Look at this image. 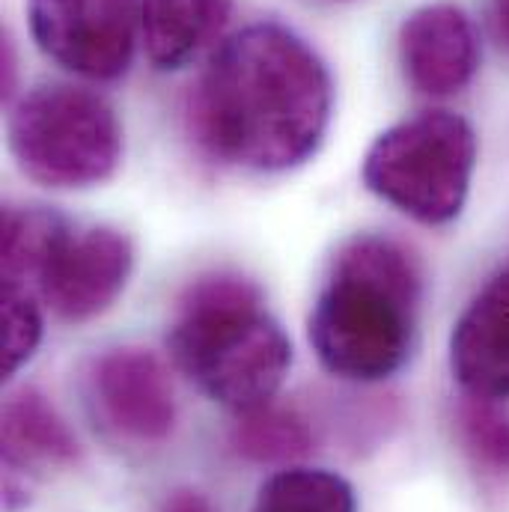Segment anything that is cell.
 <instances>
[{
	"label": "cell",
	"instance_id": "obj_8",
	"mask_svg": "<svg viewBox=\"0 0 509 512\" xmlns=\"http://www.w3.org/2000/svg\"><path fill=\"white\" fill-rule=\"evenodd\" d=\"M87 402L96 423L117 441L155 447L173 435L176 393L164 361L140 346L99 355L87 373Z\"/></svg>",
	"mask_w": 509,
	"mask_h": 512
},
{
	"label": "cell",
	"instance_id": "obj_9",
	"mask_svg": "<svg viewBox=\"0 0 509 512\" xmlns=\"http://www.w3.org/2000/svg\"><path fill=\"white\" fill-rule=\"evenodd\" d=\"M399 66L408 87L429 99L462 93L480 69V39L456 3H426L399 27Z\"/></svg>",
	"mask_w": 509,
	"mask_h": 512
},
{
	"label": "cell",
	"instance_id": "obj_5",
	"mask_svg": "<svg viewBox=\"0 0 509 512\" xmlns=\"http://www.w3.org/2000/svg\"><path fill=\"white\" fill-rule=\"evenodd\" d=\"M18 170L45 188H90L123 161V126L99 93L63 81L30 87L6 123Z\"/></svg>",
	"mask_w": 509,
	"mask_h": 512
},
{
	"label": "cell",
	"instance_id": "obj_11",
	"mask_svg": "<svg viewBox=\"0 0 509 512\" xmlns=\"http://www.w3.org/2000/svg\"><path fill=\"white\" fill-rule=\"evenodd\" d=\"M81 459V444L60 411L36 387H18L3 402V471L6 507L33 477L51 468H72Z\"/></svg>",
	"mask_w": 509,
	"mask_h": 512
},
{
	"label": "cell",
	"instance_id": "obj_13",
	"mask_svg": "<svg viewBox=\"0 0 509 512\" xmlns=\"http://www.w3.org/2000/svg\"><path fill=\"white\" fill-rule=\"evenodd\" d=\"M251 512H358V498L337 471L283 465L259 486Z\"/></svg>",
	"mask_w": 509,
	"mask_h": 512
},
{
	"label": "cell",
	"instance_id": "obj_16",
	"mask_svg": "<svg viewBox=\"0 0 509 512\" xmlns=\"http://www.w3.org/2000/svg\"><path fill=\"white\" fill-rule=\"evenodd\" d=\"M42 343V301L21 286H3V379H12Z\"/></svg>",
	"mask_w": 509,
	"mask_h": 512
},
{
	"label": "cell",
	"instance_id": "obj_12",
	"mask_svg": "<svg viewBox=\"0 0 509 512\" xmlns=\"http://www.w3.org/2000/svg\"><path fill=\"white\" fill-rule=\"evenodd\" d=\"M230 9V0H140L146 60L161 72L185 69L218 42Z\"/></svg>",
	"mask_w": 509,
	"mask_h": 512
},
{
	"label": "cell",
	"instance_id": "obj_7",
	"mask_svg": "<svg viewBox=\"0 0 509 512\" xmlns=\"http://www.w3.org/2000/svg\"><path fill=\"white\" fill-rule=\"evenodd\" d=\"M33 42L72 75L117 81L134 60L140 0H24Z\"/></svg>",
	"mask_w": 509,
	"mask_h": 512
},
{
	"label": "cell",
	"instance_id": "obj_14",
	"mask_svg": "<svg viewBox=\"0 0 509 512\" xmlns=\"http://www.w3.org/2000/svg\"><path fill=\"white\" fill-rule=\"evenodd\" d=\"M233 447L251 462L292 465L295 459L310 453L313 435L304 417L268 402L239 414L233 426Z\"/></svg>",
	"mask_w": 509,
	"mask_h": 512
},
{
	"label": "cell",
	"instance_id": "obj_15",
	"mask_svg": "<svg viewBox=\"0 0 509 512\" xmlns=\"http://www.w3.org/2000/svg\"><path fill=\"white\" fill-rule=\"evenodd\" d=\"M456 432L468 459L489 477H509V411L504 402L462 396Z\"/></svg>",
	"mask_w": 509,
	"mask_h": 512
},
{
	"label": "cell",
	"instance_id": "obj_2",
	"mask_svg": "<svg viewBox=\"0 0 509 512\" xmlns=\"http://www.w3.org/2000/svg\"><path fill=\"white\" fill-rule=\"evenodd\" d=\"M423 274L414 254L379 233L346 239L319 286L307 340L319 364L343 382L396 376L417 343Z\"/></svg>",
	"mask_w": 509,
	"mask_h": 512
},
{
	"label": "cell",
	"instance_id": "obj_18",
	"mask_svg": "<svg viewBox=\"0 0 509 512\" xmlns=\"http://www.w3.org/2000/svg\"><path fill=\"white\" fill-rule=\"evenodd\" d=\"M489 24L492 36L501 45V51L509 54V0H492L489 3Z\"/></svg>",
	"mask_w": 509,
	"mask_h": 512
},
{
	"label": "cell",
	"instance_id": "obj_1",
	"mask_svg": "<svg viewBox=\"0 0 509 512\" xmlns=\"http://www.w3.org/2000/svg\"><path fill=\"white\" fill-rule=\"evenodd\" d=\"M331 108L334 84L316 48L277 21H256L209 54L185 120L212 161L286 173L319 152Z\"/></svg>",
	"mask_w": 509,
	"mask_h": 512
},
{
	"label": "cell",
	"instance_id": "obj_17",
	"mask_svg": "<svg viewBox=\"0 0 509 512\" xmlns=\"http://www.w3.org/2000/svg\"><path fill=\"white\" fill-rule=\"evenodd\" d=\"M161 512H212V507H209V501H206L200 492H194V489H179V492H173V495L164 501Z\"/></svg>",
	"mask_w": 509,
	"mask_h": 512
},
{
	"label": "cell",
	"instance_id": "obj_4",
	"mask_svg": "<svg viewBox=\"0 0 509 512\" xmlns=\"http://www.w3.org/2000/svg\"><path fill=\"white\" fill-rule=\"evenodd\" d=\"M477 167V131L453 111H423L370 143L361 179L370 194L423 227L453 224Z\"/></svg>",
	"mask_w": 509,
	"mask_h": 512
},
{
	"label": "cell",
	"instance_id": "obj_6",
	"mask_svg": "<svg viewBox=\"0 0 509 512\" xmlns=\"http://www.w3.org/2000/svg\"><path fill=\"white\" fill-rule=\"evenodd\" d=\"M134 271V245L123 230H75L57 224L30 280V292L60 322H90L114 307Z\"/></svg>",
	"mask_w": 509,
	"mask_h": 512
},
{
	"label": "cell",
	"instance_id": "obj_3",
	"mask_svg": "<svg viewBox=\"0 0 509 512\" xmlns=\"http://www.w3.org/2000/svg\"><path fill=\"white\" fill-rule=\"evenodd\" d=\"M167 352L200 393L236 414L268 405L292 367L289 334L236 271L203 274L182 292Z\"/></svg>",
	"mask_w": 509,
	"mask_h": 512
},
{
	"label": "cell",
	"instance_id": "obj_10",
	"mask_svg": "<svg viewBox=\"0 0 509 512\" xmlns=\"http://www.w3.org/2000/svg\"><path fill=\"white\" fill-rule=\"evenodd\" d=\"M450 373L465 396L509 402V268L489 277L456 319Z\"/></svg>",
	"mask_w": 509,
	"mask_h": 512
}]
</instances>
